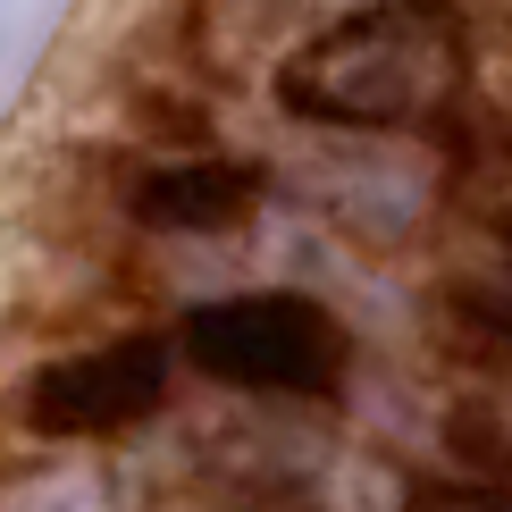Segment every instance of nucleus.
<instances>
[{"label":"nucleus","mask_w":512,"mask_h":512,"mask_svg":"<svg viewBox=\"0 0 512 512\" xmlns=\"http://www.w3.org/2000/svg\"><path fill=\"white\" fill-rule=\"evenodd\" d=\"M454 93H462V42L445 17L412 9V0L345 17L277 68V101L319 126H429Z\"/></svg>","instance_id":"1"},{"label":"nucleus","mask_w":512,"mask_h":512,"mask_svg":"<svg viewBox=\"0 0 512 512\" xmlns=\"http://www.w3.org/2000/svg\"><path fill=\"white\" fill-rule=\"evenodd\" d=\"M185 361L202 378H227V387H252V395H336L353 336L328 303H311L294 286H261V294L202 303L185 319Z\"/></svg>","instance_id":"2"},{"label":"nucleus","mask_w":512,"mask_h":512,"mask_svg":"<svg viewBox=\"0 0 512 512\" xmlns=\"http://www.w3.org/2000/svg\"><path fill=\"white\" fill-rule=\"evenodd\" d=\"M168 395V345L160 336H118V345L68 353L26 387V420L42 437H118L152 420Z\"/></svg>","instance_id":"3"},{"label":"nucleus","mask_w":512,"mask_h":512,"mask_svg":"<svg viewBox=\"0 0 512 512\" xmlns=\"http://www.w3.org/2000/svg\"><path fill=\"white\" fill-rule=\"evenodd\" d=\"M261 202V168L244 160H168L135 185V219L160 236H219Z\"/></svg>","instance_id":"4"},{"label":"nucleus","mask_w":512,"mask_h":512,"mask_svg":"<svg viewBox=\"0 0 512 512\" xmlns=\"http://www.w3.org/2000/svg\"><path fill=\"white\" fill-rule=\"evenodd\" d=\"M412 512H512V496H496V487H429Z\"/></svg>","instance_id":"5"}]
</instances>
